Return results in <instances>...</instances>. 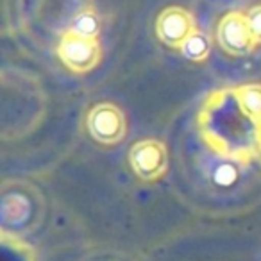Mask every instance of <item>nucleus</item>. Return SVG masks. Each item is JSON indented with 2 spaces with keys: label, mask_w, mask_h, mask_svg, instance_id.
Returning a JSON list of instances; mask_svg holds the SVG:
<instances>
[{
  "label": "nucleus",
  "mask_w": 261,
  "mask_h": 261,
  "mask_svg": "<svg viewBox=\"0 0 261 261\" xmlns=\"http://www.w3.org/2000/svg\"><path fill=\"white\" fill-rule=\"evenodd\" d=\"M154 29H156V36L161 43L181 50L186 40L197 31V22L195 16L188 9L181 8V6H170L158 15Z\"/></svg>",
  "instance_id": "obj_6"
},
{
  "label": "nucleus",
  "mask_w": 261,
  "mask_h": 261,
  "mask_svg": "<svg viewBox=\"0 0 261 261\" xmlns=\"http://www.w3.org/2000/svg\"><path fill=\"white\" fill-rule=\"evenodd\" d=\"M234 91L243 111L256 123H261V84L259 83L238 84V86H234Z\"/></svg>",
  "instance_id": "obj_7"
},
{
  "label": "nucleus",
  "mask_w": 261,
  "mask_h": 261,
  "mask_svg": "<svg viewBox=\"0 0 261 261\" xmlns=\"http://www.w3.org/2000/svg\"><path fill=\"white\" fill-rule=\"evenodd\" d=\"M211 40L206 33L197 29L192 36L186 40V43L181 47V54L185 56L186 59L190 61H195V63H200V61H206L211 54Z\"/></svg>",
  "instance_id": "obj_9"
},
{
  "label": "nucleus",
  "mask_w": 261,
  "mask_h": 261,
  "mask_svg": "<svg viewBox=\"0 0 261 261\" xmlns=\"http://www.w3.org/2000/svg\"><path fill=\"white\" fill-rule=\"evenodd\" d=\"M247 20H249L250 31L257 45H261V4H254L245 11Z\"/></svg>",
  "instance_id": "obj_10"
},
{
  "label": "nucleus",
  "mask_w": 261,
  "mask_h": 261,
  "mask_svg": "<svg viewBox=\"0 0 261 261\" xmlns=\"http://www.w3.org/2000/svg\"><path fill=\"white\" fill-rule=\"evenodd\" d=\"M259 150H261V123H259Z\"/></svg>",
  "instance_id": "obj_11"
},
{
  "label": "nucleus",
  "mask_w": 261,
  "mask_h": 261,
  "mask_svg": "<svg viewBox=\"0 0 261 261\" xmlns=\"http://www.w3.org/2000/svg\"><path fill=\"white\" fill-rule=\"evenodd\" d=\"M100 29H102V22H100L98 13L91 8H84L83 11L73 15L72 22H70L66 31H72V33H75V34H83V36L98 38Z\"/></svg>",
  "instance_id": "obj_8"
},
{
  "label": "nucleus",
  "mask_w": 261,
  "mask_h": 261,
  "mask_svg": "<svg viewBox=\"0 0 261 261\" xmlns=\"http://www.w3.org/2000/svg\"><path fill=\"white\" fill-rule=\"evenodd\" d=\"M58 58L70 72L88 73L102 61V47L98 38L83 36L65 31L58 43Z\"/></svg>",
  "instance_id": "obj_2"
},
{
  "label": "nucleus",
  "mask_w": 261,
  "mask_h": 261,
  "mask_svg": "<svg viewBox=\"0 0 261 261\" xmlns=\"http://www.w3.org/2000/svg\"><path fill=\"white\" fill-rule=\"evenodd\" d=\"M130 170L140 181H160L168 170V150L161 140L145 138L133 143L129 150Z\"/></svg>",
  "instance_id": "obj_4"
},
{
  "label": "nucleus",
  "mask_w": 261,
  "mask_h": 261,
  "mask_svg": "<svg viewBox=\"0 0 261 261\" xmlns=\"http://www.w3.org/2000/svg\"><path fill=\"white\" fill-rule=\"evenodd\" d=\"M217 43L229 56H249L256 50L257 43L252 36L249 20L243 11H229L217 25Z\"/></svg>",
  "instance_id": "obj_5"
},
{
  "label": "nucleus",
  "mask_w": 261,
  "mask_h": 261,
  "mask_svg": "<svg viewBox=\"0 0 261 261\" xmlns=\"http://www.w3.org/2000/svg\"><path fill=\"white\" fill-rule=\"evenodd\" d=\"M200 138L218 158L247 165L259 150V123L240 104L234 88L213 90L204 97L197 113Z\"/></svg>",
  "instance_id": "obj_1"
},
{
  "label": "nucleus",
  "mask_w": 261,
  "mask_h": 261,
  "mask_svg": "<svg viewBox=\"0 0 261 261\" xmlns=\"http://www.w3.org/2000/svg\"><path fill=\"white\" fill-rule=\"evenodd\" d=\"M86 127L97 143L106 147L116 145L127 135L125 113L113 102H98L88 111Z\"/></svg>",
  "instance_id": "obj_3"
}]
</instances>
